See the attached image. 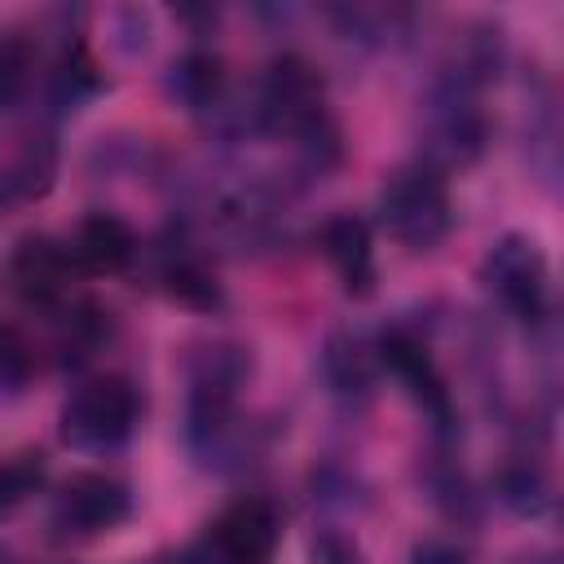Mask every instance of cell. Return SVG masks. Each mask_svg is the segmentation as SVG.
I'll return each instance as SVG.
<instances>
[{
  "instance_id": "12",
  "label": "cell",
  "mask_w": 564,
  "mask_h": 564,
  "mask_svg": "<svg viewBox=\"0 0 564 564\" xmlns=\"http://www.w3.org/2000/svg\"><path fill=\"white\" fill-rule=\"evenodd\" d=\"M375 344L361 339L357 330H335L322 348V379L330 388V397H339L344 405H361L370 401V383H375Z\"/></svg>"
},
{
  "instance_id": "21",
  "label": "cell",
  "mask_w": 564,
  "mask_h": 564,
  "mask_svg": "<svg viewBox=\"0 0 564 564\" xmlns=\"http://www.w3.org/2000/svg\"><path fill=\"white\" fill-rule=\"evenodd\" d=\"M181 564H234V560H225L216 546H207V542L198 538V542H194V546L181 555Z\"/></svg>"
},
{
  "instance_id": "1",
  "label": "cell",
  "mask_w": 564,
  "mask_h": 564,
  "mask_svg": "<svg viewBox=\"0 0 564 564\" xmlns=\"http://www.w3.org/2000/svg\"><path fill=\"white\" fill-rule=\"evenodd\" d=\"M256 128L295 145L308 172H326L339 159V128L326 110V79L304 53H278L256 93Z\"/></svg>"
},
{
  "instance_id": "7",
  "label": "cell",
  "mask_w": 564,
  "mask_h": 564,
  "mask_svg": "<svg viewBox=\"0 0 564 564\" xmlns=\"http://www.w3.org/2000/svg\"><path fill=\"white\" fill-rule=\"evenodd\" d=\"M375 361L388 366V370L401 379V388L419 401V410L432 419L436 436L445 441V436L454 432V397H449L445 375L436 370V357H432V348L423 344V335H414L410 326L383 330L379 344H375Z\"/></svg>"
},
{
  "instance_id": "8",
  "label": "cell",
  "mask_w": 564,
  "mask_h": 564,
  "mask_svg": "<svg viewBox=\"0 0 564 564\" xmlns=\"http://www.w3.org/2000/svg\"><path fill=\"white\" fill-rule=\"evenodd\" d=\"M203 542L234 564H273L282 542V516L269 498L242 494L216 511V520L203 529Z\"/></svg>"
},
{
  "instance_id": "4",
  "label": "cell",
  "mask_w": 564,
  "mask_h": 564,
  "mask_svg": "<svg viewBox=\"0 0 564 564\" xmlns=\"http://www.w3.org/2000/svg\"><path fill=\"white\" fill-rule=\"evenodd\" d=\"M141 423V388L128 375H93L70 388L57 414V432L79 454H115Z\"/></svg>"
},
{
  "instance_id": "6",
  "label": "cell",
  "mask_w": 564,
  "mask_h": 564,
  "mask_svg": "<svg viewBox=\"0 0 564 564\" xmlns=\"http://www.w3.org/2000/svg\"><path fill=\"white\" fill-rule=\"evenodd\" d=\"M128 516H132L128 480H119L110 471H75L53 494L48 529L62 542H84V538H101V533L119 529Z\"/></svg>"
},
{
  "instance_id": "5",
  "label": "cell",
  "mask_w": 564,
  "mask_h": 564,
  "mask_svg": "<svg viewBox=\"0 0 564 564\" xmlns=\"http://www.w3.org/2000/svg\"><path fill=\"white\" fill-rule=\"evenodd\" d=\"M480 286L520 326H542L551 317V260L529 234H502L489 242Z\"/></svg>"
},
{
  "instance_id": "13",
  "label": "cell",
  "mask_w": 564,
  "mask_h": 564,
  "mask_svg": "<svg viewBox=\"0 0 564 564\" xmlns=\"http://www.w3.org/2000/svg\"><path fill=\"white\" fill-rule=\"evenodd\" d=\"M159 282H163V291H167L176 304H185V308H194V313H216V308H225V286H220L216 269H212L189 242H172V247L163 251Z\"/></svg>"
},
{
  "instance_id": "19",
  "label": "cell",
  "mask_w": 564,
  "mask_h": 564,
  "mask_svg": "<svg viewBox=\"0 0 564 564\" xmlns=\"http://www.w3.org/2000/svg\"><path fill=\"white\" fill-rule=\"evenodd\" d=\"M405 564H476L471 551L454 538H419L410 546V560Z\"/></svg>"
},
{
  "instance_id": "15",
  "label": "cell",
  "mask_w": 564,
  "mask_h": 564,
  "mask_svg": "<svg viewBox=\"0 0 564 564\" xmlns=\"http://www.w3.org/2000/svg\"><path fill=\"white\" fill-rule=\"evenodd\" d=\"M494 489H498V502H502V507H511L516 516H529V520L546 516L551 502H555V494H551V476H546L529 454L507 458V463L498 467Z\"/></svg>"
},
{
  "instance_id": "14",
  "label": "cell",
  "mask_w": 564,
  "mask_h": 564,
  "mask_svg": "<svg viewBox=\"0 0 564 564\" xmlns=\"http://www.w3.org/2000/svg\"><path fill=\"white\" fill-rule=\"evenodd\" d=\"M225 88H229V75H225V62L212 48H189L167 70V93L194 115L220 110L225 106Z\"/></svg>"
},
{
  "instance_id": "9",
  "label": "cell",
  "mask_w": 564,
  "mask_h": 564,
  "mask_svg": "<svg viewBox=\"0 0 564 564\" xmlns=\"http://www.w3.org/2000/svg\"><path fill=\"white\" fill-rule=\"evenodd\" d=\"M75 260L53 234H22L9 256V282L31 308H66Z\"/></svg>"
},
{
  "instance_id": "11",
  "label": "cell",
  "mask_w": 564,
  "mask_h": 564,
  "mask_svg": "<svg viewBox=\"0 0 564 564\" xmlns=\"http://www.w3.org/2000/svg\"><path fill=\"white\" fill-rule=\"evenodd\" d=\"M66 251L75 260V273L115 278L137 260L141 242H137V229L119 212H88L66 238Z\"/></svg>"
},
{
  "instance_id": "18",
  "label": "cell",
  "mask_w": 564,
  "mask_h": 564,
  "mask_svg": "<svg viewBox=\"0 0 564 564\" xmlns=\"http://www.w3.org/2000/svg\"><path fill=\"white\" fill-rule=\"evenodd\" d=\"M35 375V348L18 326H0V388L18 392Z\"/></svg>"
},
{
  "instance_id": "3",
  "label": "cell",
  "mask_w": 564,
  "mask_h": 564,
  "mask_svg": "<svg viewBox=\"0 0 564 564\" xmlns=\"http://www.w3.org/2000/svg\"><path fill=\"white\" fill-rule=\"evenodd\" d=\"M375 212H379L383 234H388L397 247L414 251V256L436 251V247L454 234V220H458L449 181H445V172L432 167L427 159H414V163L397 167V172L383 181Z\"/></svg>"
},
{
  "instance_id": "17",
  "label": "cell",
  "mask_w": 564,
  "mask_h": 564,
  "mask_svg": "<svg viewBox=\"0 0 564 564\" xmlns=\"http://www.w3.org/2000/svg\"><path fill=\"white\" fill-rule=\"evenodd\" d=\"M48 476V463L40 449H18L9 458H0V516H9L13 507H22Z\"/></svg>"
},
{
  "instance_id": "2",
  "label": "cell",
  "mask_w": 564,
  "mask_h": 564,
  "mask_svg": "<svg viewBox=\"0 0 564 564\" xmlns=\"http://www.w3.org/2000/svg\"><path fill=\"white\" fill-rule=\"evenodd\" d=\"M251 379V352L234 339L203 344L185 366V441L203 463H225L242 445L238 397Z\"/></svg>"
},
{
  "instance_id": "10",
  "label": "cell",
  "mask_w": 564,
  "mask_h": 564,
  "mask_svg": "<svg viewBox=\"0 0 564 564\" xmlns=\"http://www.w3.org/2000/svg\"><path fill=\"white\" fill-rule=\"evenodd\" d=\"M317 247L326 256V264L335 269L339 286L352 295V300H366L379 282V264H375V238H370V225L352 212H335L330 220H322L317 229Z\"/></svg>"
},
{
  "instance_id": "16",
  "label": "cell",
  "mask_w": 564,
  "mask_h": 564,
  "mask_svg": "<svg viewBox=\"0 0 564 564\" xmlns=\"http://www.w3.org/2000/svg\"><path fill=\"white\" fill-rule=\"evenodd\" d=\"M40 70V44L22 31L0 35V110H13L31 88Z\"/></svg>"
},
{
  "instance_id": "20",
  "label": "cell",
  "mask_w": 564,
  "mask_h": 564,
  "mask_svg": "<svg viewBox=\"0 0 564 564\" xmlns=\"http://www.w3.org/2000/svg\"><path fill=\"white\" fill-rule=\"evenodd\" d=\"M313 555H317L322 564H357V551H352L344 538H322V542H313Z\"/></svg>"
}]
</instances>
